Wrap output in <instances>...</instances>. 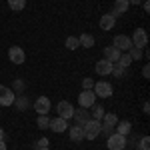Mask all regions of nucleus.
I'll return each mask as SVG.
<instances>
[{"label":"nucleus","instance_id":"2eb2a0df","mask_svg":"<svg viewBox=\"0 0 150 150\" xmlns=\"http://www.w3.org/2000/svg\"><path fill=\"white\" fill-rule=\"evenodd\" d=\"M68 132H70V140H74V142H82L84 140V128L80 124L68 126Z\"/></svg>","mask_w":150,"mask_h":150},{"label":"nucleus","instance_id":"72a5a7b5","mask_svg":"<svg viewBox=\"0 0 150 150\" xmlns=\"http://www.w3.org/2000/svg\"><path fill=\"white\" fill-rule=\"evenodd\" d=\"M14 88H16V90H22V88H24V84H22L20 80H16V82H14Z\"/></svg>","mask_w":150,"mask_h":150},{"label":"nucleus","instance_id":"9d476101","mask_svg":"<svg viewBox=\"0 0 150 150\" xmlns=\"http://www.w3.org/2000/svg\"><path fill=\"white\" fill-rule=\"evenodd\" d=\"M8 58H10L12 64H22L24 60H26V54H24V50L20 46H10V50H8Z\"/></svg>","mask_w":150,"mask_h":150},{"label":"nucleus","instance_id":"6ab92c4d","mask_svg":"<svg viewBox=\"0 0 150 150\" xmlns=\"http://www.w3.org/2000/svg\"><path fill=\"white\" fill-rule=\"evenodd\" d=\"M116 122H118V116L116 114H106L104 112V116H102V126H106V128H114L116 126Z\"/></svg>","mask_w":150,"mask_h":150},{"label":"nucleus","instance_id":"473e14b6","mask_svg":"<svg viewBox=\"0 0 150 150\" xmlns=\"http://www.w3.org/2000/svg\"><path fill=\"white\" fill-rule=\"evenodd\" d=\"M142 76H144V78H150V68H148V64L142 68Z\"/></svg>","mask_w":150,"mask_h":150},{"label":"nucleus","instance_id":"cd10ccee","mask_svg":"<svg viewBox=\"0 0 150 150\" xmlns=\"http://www.w3.org/2000/svg\"><path fill=\"white\" fill-rule=\"evenodd\" d=\"M128 54H130V58H132V60H140V58H142V50L132 46L130 50H128Z\"/></svg>","mask_w":150,"mask_h":150},{"label":"nucleus","instance_id":"4468645a","mask_svg":"<svg viewBox=\"0 0 150 150\" xmlns=\"http://www.w3.org/2000/svg\"><path fill=\"white\" fill-rule=\"evenodd\" d=\"M128 6H130L128 0H114V6H112V12H110V14H112L114 18H118V16H122V14L128 10Z\"/></svg>","mask_w":150,"mask_h":150},{"label":"nucleus","instance_id":"6e6552de","mask_svg":"<svg viewBox=\"0 0 150 150\" xmlns=\"http://www.w3.org/2000/svg\"><path fill=\"white\" fill-rule=\"evenodd\" d=\"M58 116L60 118H64V120H70L72 114H74V106L68 102V100H62V102H58Z\"/></svg>","mask_w":150,"mask_h":150},{"label":"nucleus","instance_id":"1a4fd4ad","mask_svg":"<svg viewBox=\"0 0 150 150\" xmlns=\"http://www.w3.org/2000/svg\"><path fill=\"white\" fill-rule=\"evenodd\" d=\"M48 128H50L52 132H56V134H60V132L68 130V120H64V118H60V116H56V118H52V120L48 122Z\"/></svg>","mask_w":150,"mask_h":150},{"label":"nucleus","instance_id":"39448f33","mask_svg":"<svg viewBox=\"0 0 150 150\" xmlns=\"http://www.w3.org/2000/svg\"><path fill=\"white\" fill-rule=\"evenodd\" d=\"M14 98H16L14 90L8 88V86H4V84H0V106H12Z\"/></svg>","mask_w":150,"mask_h":150},{"label":"nucleus","instance_id":"423d86ee","mask_svg":"<svg viewBox=\"0 0 150 150\" xmlns=\"http://www.w3.org/2000/svg\"><path fill=\"white\" fill-rule=\"evenodd\" d=\"M112 46L118 48L120 52H126V50L132 48V40H130L128 36H124V34H116L114 40H112Z\"/></svg>","mask_w":150,"mask_h":150},{"label":"nucleus","instance_id":"e433bc0d","mask_svg":"<svg viewBox=\"0 0 150 150\" xmlns=\"http://www.w3.org/2000/svg\"><path fill=\"white\" fill-rule=\"evenodd\" d=\"M0 150H8V148H6V142H4V140H0Z\"/></svg>","mask_w":150,"mask_h":150},{"label":"nucleus","instance_id":"a211bd4d","mask_svg":"<svg viewBox=\"0 0 150 150\" xmlns=\"http://www.w3.org/2000/svg\"><path fill=\"white\" fill-rule=\"evenodd\" d=\"M114 24H116V18L112 14H104L102 18H100V28H102V30H112Z\"/></svg>","mask_w":150,"mask_h":150},{"label":"nucleus","instance_id":"b1692460","mask_svg":"<svg viewBox=\"0 0 150 150\" xmlns=\"http://www.w3.org/2000/svg\"><path fill=\"white\" fill-rule=\"evenodd\" d=\"M48 122H50L48 114H38V118H36V124H38V128H40V130H46V128H48Z\"/></svg>","mask_w":150,"mask_h":150},{"label":"nucleus","instance_id":"f3484780","mask_svg":"<svg viewBox=\"0 0 150 150\" xmlns=\"http://www.w3.org/2000/svg\"><path fill=\"white\" fill-rule=\"evenodd\" d=\"M130 130H132V124H130L128 120L116 122V126H114V132H116V134H122V136H128V134H130Z\"/></svg>","mask_w":150,"mask_h":150},{"label":"nucleus","instance_id":"9b49d317","mask_svg":"<svg viewBox=\"0 0 150 150\" xmlns=\"http://www.w3.org/2000/svg\"><path fill=\"white\" fill-rule=\"evenodd\" d=\"M50 108H52V104H50V98H46V96H40V98H36L34 110L38 112V114H48V112H50Z\"/></svg>","mask_w":150,"mask_h":150},{"label":"nucleus","instance_id":"20e7f679","mask_svg":"<svg viewBox=\"0 0 150 150\" xmlns=\"http://www.w3.org/2000/svg\"><path fill=\"white\" fill-rule=\"evenodd\" d=\"M92 92L96 94V96H100V98H110V96H112V84L100 80L92 86Z\"/></svg>","mask_w":150,"mask_h":150},{"label":"nucleus","instance_id":"f704fd0d","mask_svg":"<svg viewBox=\"0 0 150 150\" xmlns=\"http://www.w3.org/2000/svg\"><path fill=\"white\" fill-rule=\"evenodd\" d=\"M142 110H144V112L148 114V112H150V104H148V102H144V108H142Z\"/></svg>","mask_w":150,"mask_h":150},{"label":"nucleus","instance_id":"aec40b11","mask_svg":"<svg viewBox=\"0 0 150 150\" xmlns=\"http://www.w3.org/2000/svg\"><path fill=\"white\" fill-rule=\"evenodd\" d=\"M114 64H118L120 68H128V66L132 64V58H130V54H128V52H122V54H120V58L116 60Z\"/></svg>","mask_w":150,"mask_h":150},{"label":"nucleus","instance_id":"bb28decb","mask_svg":"<svg viewBox=\"0 0 150 150\" xmlns=\"http://www.w3.org/2000/svg\"><path fill=\"white\" fill-rule=\"evenodd\" d=\"M110 74H114L116 78H124L126 76V68H120L118 64H112V72Z\"/></svg>","mask_w":150,"mask_h":150},{"label":"nucleus","instance_id":"4be33fe9","mask_svg":"<svg viewBox=\"0 0 150 150\" xmlns=\"http://www.w3.org/2000/svg\"><path fill=\"white\" fill-rule=\"evenodd\" d=\"M8 6H10V10L20 12V10H24V6H26V0H8Z\"/></svg>","mask_w":150,"mask_h":150},{"label":"nucleus","instance_id":"7c9ffc66","mask_svg":"<svg viewBox=\"0 0 150 150\" xmlns=\"http://www.w3.org/2000/svg\"><path fill=\"white\" fill-rule=\"evenodd\" d=\"M36 148H48V138H44V136H42V138L36 142Z\"/></svg>","mask_w":150,"mask_h":150},{"label":"nucleus","instance_id":"f03ea898","mask_svg":"<svg viewBox=\"0 0 150 150\" xmlns=\"http://www.w3.org/2000/svg\"><path fill=\"white\" fill-rule=\"evenodd\" d=\"M128 144L126 136H122V134H116V132H112L108 138H106V146H108V150H124Z\"/></svg>","mask_w":150,"mask_h":150},{"label":"nucleus","instance_id":"5701e85b","mask_svg":"<svg viewBox=\"0 0 150 150\" xmlns=\"http://www.w3.org/2000/svg\"><path fill=\"white\" fill-rule=\"evenodd\" d=\"M90 108H92V118L94 120H102V116H104V108L102 106H100V104H92Z\"/></svg>","mask_w":150,"mask_h":150},{"label":"nucleus","instance_id":"58836bf2","mask_svg":"<svg viewBox=\"0 0 150 150\" xmlns=\"http://www.w3.org/2000/svg\"><path fill=\"white\" fill-rule=\"evenodd\" d=\"M128 4H140V0H128Z\"/></svg>","mask_w":150,"mask_h":150},{"label":"nucleus","instance_id":"412c9836","mask_svg":"<svg viewBox=\"0 0 150 150\" xmlns=\"http://www.w3.org/2000/svg\"><path fill=\"white\" fill-rule=\"evenodd\" d=\"M78 42L84 48H92L94 46V36L92 34H82V36H78Z\"/></svg>","mask_w":150,"mask_h":150},{"label":"nucleus","instance_id":"a878e982","mask_svg":"<svg viewBox=\"0 0 150 150\" xmlns=\"http://www.w3.org/2000/svg\"><path fill=\"white\" fill-rule=\"evenodd\" d=\"M14 106H16L18 110H26V108H28V98H26V96H18V98H14Z\"/></svg>","mask_w":150,"mask_h":150},{"label":"nucleus","instance_id":"c9c22d12","mask_svg":"<svg viewBox=\"0 0 150 150\" xmlns=\"http://www.w3.org/2000/svg\"><path fill=\"white\" fill-rule=\"evenodd\" d=\"M144 10L150 12V2H148V0H144Z\"/></svg>","mask_w":150,"mask_h":150},{"label":"nucleus","instance_id":"ea45409f","mask_svg":"<svg viewBox=\"0 0 150 150\" xmlns=\"http://www.w3.org/2000/svg\"><path fill=\"white\" fill-rule=\"evenodd\" d=\"M36 150H50V148H36Z\"/></svg>","mask_w":150,"mask_h":150},{"label":"nucleus","instance_id":"2f4dec72","mask_svg":"<svg viewBox=\"0 0 150 150\" xmlns=\"http://www.w3.org/2000/svg\"><path fill=\"white\" fill-rule=\"evenodd\" d=\"M112 132H114V128H106V126H102V130H100V134H104L106 138H108V136H110Z\"/></svg>","mask_w":150,"mask_h":150},{"label":"nucleus","instance_id":"c756f323","mask_svg":"<svg viewBox=\"0 0 150 150\" xmlns=\"http://www.w3.org/2000/svg\"><path fill=\"white\" fill-rule=\"evenodd\" d=\"M92 86H94L92 78H84V80H82V88H84V90H92Z\"/></svg>","mask_w":150,"mask_h":150},{"label":"nucleus","instance_id":"7ed1b4c3","mask_svg":"<svg viewBox=\"0 0 150 150\" xmlns=\"http://www.w3.org/2000/svg\"><path fill=\"white\" fill-rule=\"evenodd\" d=\"M130 40H132V46H134V48H140V50H142V48L148 44V34H146L144 28H136Z\"/></svg>","mask_w":150,"mask_h":150},{"label":"nucleus","instance_id":"0eeeda50","mask_svg":"<svg viewBox=\"0 0 150 150\" xmlns=\"http://www.w3.org/2000/svg\"><path fill=\"white\" fill-rule=\"evenodd\" d=\"M78 104H80L82 108H90L92 104H96V94L92 90H82L78 94Z\"/></svg>","mask_w":150,"mask_h":150},{"label":"nucleus","instance_id":"c85d7f7f","mask_svg":"<svg viewBox=\"0 0 150 150\" xmlns=\"http://www.w3.org/2000/svg\"><path fill=\"white\" fill-rule=\"evenodd\" d=\"M138 148L140 150H150V138H148V136H142V138H140Z\"/></svg>","mask_w":150,"mask_h":150},{"label":"nucleus","instance_id":"dca6fc26","mask_svg":"<svg viewBox=\"0 0 150 150\" xmlns=\"http://www.w3.org/2000/svg\"><path fill=\"white\" fill-rule=\"evenodd\" d=\"M120 54H122V52H120L118 48H114V46H106L104 48V60H108V62H112V64L120 58Z\"/></svg>","mask_w":150,"mask_h":150},{"label":"nucleus","instance_id":"393cba45","mask_svg":"<svg viewBox=\"0 0 150 150\" xmlns=\"http://www.w3.org/2000/svg\"><path fill=\"white\" fill-rule=\"evenodd\" d=\"M64 46L68 48V50H76V48L80 46V42H78V38H76V36H68V38H66V42H64Z\"/></svg>","mask_w":150,"mask_h":150},{"label":"nucleus","instance_id":"f8f14e48","mask_svg":"<svg viewBox=\"0 0 150 150\" xmlns=\"http://www.w3.org/2000/svg\"><path fill=\"white\" fill-rule=\"evenodd\" d=\"M94 70H96L98 76H110V72H112V62H108V60H98L96 66H94Z\"/></svg>","mask_w":150,"mask_h":150},{"label":"nucleus","instance_id":"ddd939ff","mask_svg":"<svg viewBox=\"0 0 150 150\" xmlns=\"http://www.w3.org/2000/svg\"><path fill=\"white\" fill-rule=\"evenodd\" d=\"M72 118L76 120V124L84 126V124H86V122L90 120V112H88V108H78V110H74Z\"/></svg>","mask_w":150,"mask_h":150},{"label":"nucleus","instance_id":"f257e3e1","mask_svg":"<svg viewBox=\"0 0 150 150\" xmlns=\"http://www.w3.org/2000/svg\"><path fill=\"white\" fill-rule=\"evenodd\" d=\"M84 138H88V140H94V138H98L100 136V130H102V122L100 120H94V118H90L86 124H84Z\"/></svg>","mask_w":150,"mask_h":150},{"label":"nucleus","instance_id":"4c0bfd02","mask_svg":"<svg viewBox=\"0 0 150 150\" xmlns=\"http://www.w3.org/2000/svg\"><path fill=\"white\" fill-rule=\"evenodd\" d=\"M0 140H4V128L0 126Z\"/></svg>","mask_w":150,"mask_h":150}]
</instances>
